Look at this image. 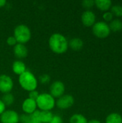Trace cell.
<instances>
[{"mask_svg": "<svg viewBox=\"0 0 122 123\" xmlns=\"http://www.w3.org/2000/svg\"><path fill=\"white\" fill-rule=\"evenodd\" d=\"M106 123H122V117L118 113H111L107 116Z\"/></svg>", "mask_w": 122, "mask_h": 123, "instance_id": "ac0fdd59", "label": "cell"}, {"mask_svg": "<svg viewBox=\"0 0 122 123\" xmlns=\"http://www.w3.org/2000/svg\"><path fill=\"white\" fill-rule=\"evenodd\" d=\"M36 103L40 111H51L55 107V99L50 93L40 94Z\"/></svg>", "mask_w": 122, "mask_h": 123, "instance_id": "3957f363", "label": "cell"}, {"mask_svg": "<svg viewBox=\"0 0 122 123\" xmlns=\"http://www.w3.org/2000/svg\"><path fill=\"white\" fill-rule=\"evenodd\" d=\"M68 46L73 50L78 51L80 50L83 46V42L81 38L74 37L68 41Z\"/></svg>", "mask_w": 122, "mask_h": 123, "instance_id": "9a60e30c", "label": "cell"}, {"mask_svg": "<svg viewBox=\"0 0 122 123\" xmlns=\"http://www.w3.org/2000/svg\"><path fill=\"white\" fill-rule=\"evenodd\" d=\"M6 43L9 46H14L15 45L17 44V42L14 36H9L6 39Z\"/></svg>", "mask_w": 122, "mask_h": 123, "instance_id": "d4e9b609", "label": "cell"}, {"mask_svg": "<svg viewBox=\"0 0 122 123\" xmlns=\"http://www.w3.org/2000/svg\"><path fill=\"white\" fill-rule=\"evenodd\" d=\"M48 45L54 53L59 55L65 53L69 48L67 38L58 32L53 33L50 35L48 40Z\"/></svg>", "mask_w": 122, "mask_h": 123, "instance_id": "6da1fadb", "label": "cell"}, {"mask_svg": "<svg viewBox=\"0 0 122 123\" xmlns=\"http://www.w3.org/2000/svg\"><path fill=\"white\" fill-rule=\"evenodd\" d=\"M1 100L4 103L6 107V106H11L14 103V97L11 93L5 94L3 95Z\"/></svg>", "mask_w": 122, "mask_h": 123, "instance_id": "44dd1931", "label": "cell"}, {"mask_svg": "<svg viewBox=\"0 0 122 123\" xmlns=\"http://www.w3.org/2000/svg\"><path fill=\"white\" fill-rule=\"evenodd\" d=\"M18 81L20 86L28 92L36 90L38 85V81L36 76L29 71H26L19 75Z\"/></svg>", "mask_w": 122, "mask_h": 123, "instance_id": "7a4b0ae2", "label": "cell"}, {"mask_svg": "<svg viewBox=\"0 0 122 123\" xmlns=\"http://www.w3.org/2000/svg\"><path fill=\"white\" fill-rule=\"evenodd\" d=\"M6 4V0H0V8H2V7L5 6Z\"/></svg>", "mask_w": 122, "mask_h": 123, "instance_id": "f546056e", "label": "cell"}, {"mask_svg": "<svg viewBox=\"0 0 122 123\" xmlns=\"http://www.w3.org/2000/svg\"><path fill=\"white\" fill-rule=\"evenodd\" d=\"M103 17H104V19L106 21H107V22H108V21H111V20L112 19V18H113V14H112L111 12H105V13L104 14Z\"/></svg>", "mask_w": 122, "mask_h": 123, "instance_id": "83f0119b", "label": "cell"}, {"mask_svg": "<svg viewBox=\"0 0 122 123\" xmlns=\"http://www.w3.org/2000/svg\"><path fill=\"white\" fill-rule=\"evenodd\" d=\"M0 121L1 123H19V115L14 110H5L0 115Z\"/></svg>", "mask_w": 122, "mask_h": 123, "instance_id": "ba28073f", "label": "cell"}, {"mask_svg": "<svg viewBox=\"0 0 122 123\" xmlns=\"http://www.w3.org/2000/svg\"><path fill=\"white\" fill-rule=\"evenodd\" d=\"M75 99L72 95L64 94L59 97L57 101H55V106L60 110H64L71 107L74 104Z\"/></svg>", "mask_w": 122, "mask_h": 123, "instance_id": "52a82bcc", "label": "cell"}, {"mask_svg": "<svg viewBox=\"0 0 122 123\" xmlns=\"http://www.w3.org/2000/svg\"><path fill=\"white\" fill-rule=\"evenodd\" d=\"M14 54L18 59L25 58L28 55V49L24 44L17 43L14 46Z\"/></svg>", "mask_w": 122, "mask_h": 123, "instance_id": "4fadbf2b", "label": "cell"}, {"mask_svg": "<svg viewBox=\"0 0 122 123\" xmlns=\"http://www.w3.org/2000/svg\"><path fill=\"white\" fill-rule=\"evenodd\" d=\"M95 4V1L93 0H84L82 1V5L86 9H90Z\"/></svg>", "mask_w": 122, "mask_h": 123, "instance_id": "cb8c5ba5", "label": "cell"}, {"mask_svg": "<svg viewBox=\"0 0 122 123\" xmlns=\"http://www.w3.org/2000/svg\"><path fill=\"white\" fill-rule=\"evenodd\" d=\"M50 123H63V120L60 116L55 115H53V117Z\"/></svg>", "mask_w": 122, "mask_h": 123, "instance_id": "4316f807", "label": "cell"}, {"mask_svg": "<svg viewBox=\"0 0 122 123\" xmlns=\"http://www.w3.org/2000/svg\"><path fill=\"white\" fill-rule=\"evenodd\" d=\"M88 123H101V122L98 120L93 119V120H91L88 121Z\"/></svg>", "mask_w": 122, "mask_h": 123, "instance_id": "4dcf8cb0", "label": "cell"}, {"mask_svg": "<svg viewBox=\"0 0 122 123\" xmlns=\"http://www.w3.org/2000/svg\"><path fill=\"white\" fill-rule=\"evenodd\" d=\"M14 87V81L12 79L6 75H0V92L2 94H8L12 92Z\"/></svg>", "mask_w": 122, "mask_h": 123, "instance_id": "8992f818", "label": "cell"}, {"mask_svg": "<svg viewBox=\"0 0 122 123\" xmlns=\"http://www.w3.org/2000/svg\"><path fill=\"white\" fill-rule=\"evenodd\" d=\"M6 110V105L2 102L1 99H0V115Z\"/></svg>", "mask_w": 122, "mask_h": 123, "instance_id": "f1b7e54d", "label": "cell"}, {"mask_svg": "<svg viewBox=\"0 0 122 123\" xmlns=\"http://www.w3.org/2000/svg\"><path fill=\"white\" fill-rule=\"evenodd\" d=\"M40 110H36L31 115L22 114L19 116V122L21 123H41L39 118Z\"/></svg>", "mask_w": 122, "mask_h": 123, "instance_id": "7c38bea8", "label": "cell"}, {"mask_svg": "<svg viewBox=\"0 0 122 123\" xmlns=\"http://www.w3.org/2000/svg\"><path fill=\"white\" fill-rule=\"evenodd\" d=\"M92 31L95 36L99 38H104L109 35L111 30L107 23L104 22H98L93 25Z\"/></svg>", "mask_w": 122, "mask_h": 123, "instance_id": "5b68a950", "label": "cell"}, {"mask_svg": "<svg viewBox=\"0 0 122 123\" xmlns=\"http://www.w3.org/2000/svg\"><path fill=\"white\" fill-rule=\"evenodd\" d=\"M69 123H88V120L81 114H74L70 117Z\"/></svg>", "mask_w": 122, "mask_h": 123, "instance_id": "d6986e66", "label": "cell"}, {"mask_svg": "<svg viewBox=\"0 0 122 123\" xmlns=\"http://www.w3.org/2000/svg\"><path fill=\"white\" fill-rule=\"evenodd\" d=\"M109 28L110 30H111L114 32H118V31H121L122 30V22L120 19H114L113 21L111 22Z\"/></svg>", "mask_w": 122, "mask_h": 123, "instance_id": "ffe728a7", "label": "cell"}, {"mask_svg": "<svg viewBox=\"0 0 122 123\" xmlns=\"http://www.w3.org/2000/svg\"><path fill=\"white\" fill-rule=\"evenodd\" d=\"M65 91V84L61 81H55L50 86V94L54 98H59L64 95Z\"/></svg>", "mask_w": 122, "mask_h": 123, "instance_id": "9c48e42d", "label": "cell"}, {"mask_svg": "<svg viewBox=\"0 0 122 123\" xmlns=\"http://www.w3.org/2000/svg\"><path fill=\"white\" fill-rule=\"evenodd\" d=\"M81 22L86 27L93 26L96 22L95 14L90 10H86L81 15Z\"/></svg>", "mask_w": 122, "mask_h": 123, "instance_id": "8fae6325", "label": "cell"}, {"mask_svg": "<svg viewBox=\"0 0 122 123\" xmlns=\"http://www.w3.org/2000/svg\"><path fill=\"white\" fill-rule=\"evenodd\" d=\"M53 114L51 111H40L39 113V118L41 123H50L53 117Z\"/></svg>", "mask_w": 122, "mask_h": 123, "instance_id": "2e32d148", "label": "cell"}, {"mask_svg": "<svg viewBox=\"0 0 122 123\" xmlns=\"http://www.w3.org/2000/svg\"><path fill=\"white\" fill-rule=\"evenodd\" d=\"M37 103L35 100L29 98L25 99L22 104V110L26 115H31L37 110Z\"/></svg>", "mask_w": 122, "mask_h": 123, "instance_id": "30bf717a", "label": "cell"}, {"mask_svg": "<svg viewBox=\"0 0 122 123\" xmlns=\"http://www.w3.org/2000/svg\"><path fill=\"white\" fill-rule=\"evenodd\" d=\"M17 43L25 44L28 43L32 37V32L28 26L25 25H19L14 30V35H13Z\"/></svg>", "mask_w": 122, "mask_h": 123, "instance_id": "277c9868", "label": "cell"}, {"mask_svg": "<svg viewBox=\"0 0 122 123\" xmlns=\"http://www.w3.org/2000/svg\"><path fill=\"white\" fill-rule=\"evenodd\" d=\"M40 95L39 92L37 91V90H34V91H31L29 92V94H28V98L29 99H32L33 100H35L37 99L38 96Z\"/></svg>", "mask_w": 122, "mask_h": 123, "instance_id": "484cf974", "label": "cell"}, {"mask_svg": "<svg viewBox=\"0 0 122 123\" xmlns=\"http://www.w3.org/2000/svg\"><path fill=\"white\" fill-rule=\"evenodd\" d=\"M39 81L43 84H48L50 81V76L48 74H42L39 77Z\"/></svg>", "mask_w": 122, "mask_h": 123, "instance_id": "603a6c76", "label": "cell"}, {"mask_svg": "<svg viewBox=\"0 0 122 123\" xmlns=\"http://www.w3.org/2000/svg\"><path fill=\"white\" fill-rule=\"evenodd\" d=\"M95 4L101 11H106L111 6V1H110V0H96Z\"/></svg>", "mask_w": 122, "mask_h": 123, "instance_id": "e0dca14e", "label": "cell"}, {"mask_svg": "<svg viewBox=\"0 0 122 123\" xmlns=\"http://www.w3.org/2000/svg\"><path fill=\"white\" fill-rule=\"evenodd\" d=\"M111 13L112 14L116 17H122V6L120 5H114L111 7Z\"/></svg>", "mask_w": 122, "mask_h": 123, "instance_id": "7402d4cb", "label": "cell"}, {"mask_svg": "<svg viewBox=\"0 0 122 123\" xmlns=\"http://www.w3.org/2000/svg\"><path fill=\"white\" fill-rule=\"evenodd\" d=\"M12 69L14 74L19 76L27 71V67H26L25 63L23 61L20 60H17L14 61V63H12Z\"/></svg>", "mask_w": 122, "mask_h": 123, "instance_id": "5bb4252c", "label": "cell"}]
</instances>
